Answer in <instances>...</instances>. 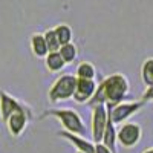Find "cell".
Masks as SVG:
<instances>
[{
    "mask_svg": "<svg viewBox=\"0 0 153 153\" xmlns=\"http://www.w3.org/2000/svg\"><path fill=\"white\" fill-rule=\"evenodd\" d=\"M146 106V101L144 100H138V101H121L118 104H107L109 107V117L115 124H123L129 120L132 115H135L136 112H139L143 107Z\"/></svg>",
    "mask_w": 153,
    "mask_h": 153,
    "instance_id": "cell-6",
    "label": "cell"
},
{
    "mask_svg": "<svg viewBox=\"0 0 153 153\" xmlns=\"http://www.w3.org/2000/svg\"><path fill=\"white\" fill-rule=\"evenodd\" d=\"M58 52L61 54L63 60L66 61V65H72V63L76 60V55H78V48H76L75 43H66L60 48Z\"/></svg>",
    "mask_w": 153,
    "mask_h": 153,
    "instance_id": "cell-15",
    "label": "cell"
},
{
    "mask_svg": "<svg viewBox=\"0 0 153 153\" xmlns=\"http://www.w3.org/2000/svg\"><path fill=\"white\" fill-rule=\"evenodd\" d=\"M48 117L55 118L61 124L63 130H66V132L80 135V136H86L89 132L84 120L81 118V115L74 109H49V110L43 112L42 120H45Z\"/></svg>",
    "mask_w": 153,
    "mask_h": 153,
    "instance_id": "cell-3",
    "label": "cell"
},
{
    "mask_svg": "<svg viewBox=\"0 0 153 153\" xmlns=\"http://www.w3.org/2000/svg\"><path fill=\"white\" fill-rule=\"evenodd\" d=\"M0 117L5 123L11 136L19 138L34 118V113L28 104L11 97L8 92L0 91Z\"/></svg>",
    "mask_w": 153,
    "mask_h": 153,
    "instance_id": "cell-1",
    "label": "cell"
},
{
    "mask_svg": "<svg viewBox=\"0 0 153 153\" xmlns=\"http://www.w3.org/2000/svg\"><path fill=\"white\" fill-rule=\"evenodd\" d=\"M57 136L63 138L65 141H68L69 144H72L78 152H84V153H95V143L86 139V136H80V135H75L66 130H60L57 133Z\"/></svg>",
    "mask_w": 153,
    "mask_h": 153,
    "instance_id": "cell-9",
    "label": "cell"
},
{
    "mask_svg": "<svg viewBox=\"0 0 153 153\" xmlns=\"http://www.w3.org/2000/svg\"><path fill=\"white\" fill-rule=\"evenodd\" d=\"M29 46H31V52L37 58H46V55L49 54V48L43 34H32L29 40Z\"/></svg>",
    "mask_w": 153,
    "mask_h": 153,
    "instance_id": "cell-10",
    "label": "cell"
},
{
    "mask_svg": "<svg viewBox=\"0 0 153 153\" xmlns=\"http://www.w3.org/2000/svg\"><path fill=\"white\" fill-rule=\"evenodd\" d=\"M76 153H84V152H78V150H76Z\"/></svg>",
    "mask_w": 153,
    "mask_h": 153,
    "instance_id": "cell-21",
    "label": "cell"
},
{
    "mask_svg": "<svg viewBox=\"0 0 153 153\" xmlns=\"http://www.w3.org/2000/svg\"><path fill=\"white\" fill-rule=\"evenodd\" d=\"M141 100H144L146 103H147V101H150V100H153V86H149V87H146V91L143 92V97H141Z\"/></svg>",
    "mask_w": 153,
    "mask_h": 153,
    "instance_id": "cell-19",
    "label": "cell"
},
{
    "mask_svg": "<svg viewBox=\"0 0 153 153\" xmlns=\"http://www.w3.org/2000/svg\"><path fill=\"white\" fill-rule=\"evenodd\" d=\"M130 92V83L129 78L124 74H112L101 81L97 87V92L92 97V100L89 101V106H95V104H118L121 101L126 100V97Z\"/></svg>",
    "mask_w": 153,
    "mask_h": 153,
    "instance_id": "cell-2",
    "label": "cell"
},
{
    "mask_svg": "<svg viewBox=\"0 0 153 153\" xmlns=\"http://www.w3.org/2000/svg\"><path fill=\"white\" fill-rule=\"evenodd\" d=\"M54 29H55V32H57V37H58V40H60L61 46L72 42V38H74V31H72V28L69 26V25L60 23V25H57Z\"/></svg>",
    "mask_w": 153,
    "mask_h": 153,
    "instance_id": "cell-16",
    "label": "cell"
},
{
    "mask_svg": "<svg viewBox=\"0 0 153 153\" xmlns=\"http://www.w3.org/2000/svg\"><path fill=\"white\" fill-rule=\"evenodd\" d=\"M143 138V127L138 123L126 121L118 127V144L124 149L135 147Z\"/></svg>",
    "mask_w": 153,
    "mask_h": 153,
    "instance_id": "cell-7",
    "label": "cell"
},
{
    "mask_svg": "<svg viewBox=\"0 0 153 153\" xmlns=\"http://www.w3.org/2000/svg\"><path fill=\"white\" fill-rule=\"evenodd\" d=\"M75 76L76 78H84V80H95L97 78V68L91 61H81L76 66Z\"/></svg>",
    "mask_w": 153,
    "mask_h": 153,
    "instance_id": "cell-13",
    "label": "cell"
},
{
    "mask_svg": "<svg viewBox=\"0 0 153 153\" xmlns=\"http://www.w3.org/2000/svg\"><path fill=\"white\" fill-rule=\"evenodd\" d=\"M143 153H153V147H150V149H146Z\"/></svg>",
    "mask_w": 153,
    "mask_h": 153,
    "instance_id": "cell-20",
    "label": "cell"
},
{
    "mask_svg": "<svg viewBox=\"0 0 153 153\" xmlns=\"http://www.w3.org/2000/svg\"><path fill=\"white\" fill-rule=\"evenodd\" d=\"M98 83L95 80H84V78H76L75 84V92H74V101L76 104H86L92 100V97L97 92Z\"/></svg>",
    "mask_w": 153,
    "mask_h": 153,
    "instance_id": "cell-8",
    "label": "cell"
},
{
    "mask_svg": "<svg viewBox=\"0 0 153 153\" xmlns=\"http://www.w3.org/2000/svg\"><path fill=\"white\" fill-rule=\"evenodd\" d=\"M43 35H45L46 43H48L49 52H57V51H60L61 43H60V40H58L57 32H55V29H54V28H51V29L45 31V32H43Z\"/></svg>",
    "mask_w": 153,
    "mask_h": 153,
    "instance_id": "cell-17",
    "label": "cell"
},
{
    "mask_svg": "<svg viewBox=\"0 0 153 153\" xmlns=\"http://www.w3.org/2000/svg\"><path fill=\"white\" fill-rule=\"evenodd\" d=\"M95 153H113L104 143H95Z\"/></svg>",
    "mask_w": 153,
    "mask_h": 153,
    "instance_id": "cell-18",
    "label": "cell"
},
{
    "mask_svg": "<svg viewBox=\"0 0 153 153\" xmlns=\"http://www.w3.org/2000/svg\"><path fill=\"white\" fill-rule=\"evenodd\" d=\"M113 153H117V146H118V129H117V124H115L110 117H109V121H107V126H106V132H104V136H103V141Z\"/></svg>",
    "mask_w": 153,
    "mask_h": 153,
    "instance_id": "cell-11",
    "label": "cell"
},
{
    "mask_svg": "<svg viewBox=\"0 0 153 153\" xmlns=\"http://www.w3.org/2000/svg\"><path fill=\"white\" fill-rule=\"evenodd\" d=\"M141 81L146 87L153 86V57H149L144 60L141 66Z\"/></svg>",
    "mask_w": 153,
    "mask_h": 153,
    "instance_id": "cell-14",
    "label": "cell"
},
{
    "mask_svg": "<svg viewBox=\"0 0 153 153\" xmlns=\"http://www.w3.org/2000/svg\"><path fill=\"white\" fill-rule=\"evenodd\" d=\"M45 65H46V68H48L49 72H60L61 69H65L66 61L63 60L61 54L57 51V52H49V54L46 55Z\"/></svg>",
    "mask_w": 153,
    "mask_h": 153,
    "instance_id": "cell-12",
    "label": "cell"
},
{
    "mask_svg": "<svg viewBox=\"0 0 153 153\" xmlns=\"http://www.w3.org/2000/svg\"><path fill=\"white\" fill-rule=\"evenodd\" d=\"M75 84H76L75 74H63V75H60L48 91L49 103L58 104V103H63V101L72 100L74 92H75Z\"/></svg>",
    "mask_w": 153,
    "mask_h": 153,
    "instance_id": "cell-4",
    "label": "cell"
},
{
    "mask_svg": "<svg viewBox=\"0 0 153 153\" xmlns=\"http://www.w3.org/2000/svg\"><path fill=\"white\" fill-rule=\"evenodd\" d=\"M109 121V107L101 103L91 107V138L94 143H101Z\"/></svg>",
    "mask_w": 153,
    "mask_h": 153,
    "instance_id": "cell-5",
    "label": "cell"
}]
</instances>
